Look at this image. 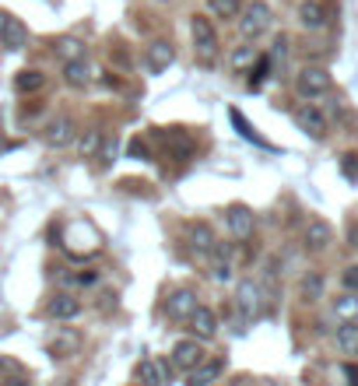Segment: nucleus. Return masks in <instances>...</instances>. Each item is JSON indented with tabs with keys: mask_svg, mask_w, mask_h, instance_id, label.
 Here are the masks:
<instances>
[{
	"mask_svg": "<svg viewBox=\"0 0 358 386\" xmlns=\"http://www.w3.org/2000/svg\"><path fill=\"white\" fill-rule=\"evenodd\" d=\"M190 32H193V53H197V60L211 67L218 60V32H214V25L204 15H193Z\"/></svg>",
	"mask_w": 358,
	"mask_h": 386,
	"instance_id": "nucleus-1",
	"label": "nucleus"
},
{
	"mask_svg": "<svg viewBox=\"0 0 358 386\" xmlns=\"http://www.w3.org/2000/svg\"><path fill=\"white\" fill-rule=\"evenodd\" d=\"M270 22H274L270 8L263 4V0H253V4L242 11V18H239V36L242 39H260L270 29Z\"/></svg>",
	"mask_w": 358,
	"mask_h": 386,
	"instance_id": "nucleus-2",
	"label": "nucleus"
},
{
	"mask_svg": "<svg viewBox=\"0 0 358 386\" xmlns=\"http://www.w3.org/2000/svg\"><path fill=\"white\" fill-rule=\"evenodd\" d=\"M235 305H239V316H242V319H256V316L263 312V288H260L253 277L239 281V288H235Z\"/></svg>",
	"mask_w": 358,
	"mask_h": 386,
	"instance_id": "nucleus-3",
	"label": "nucleus"
},
{
	"mask_svg": "<svg viewBox=\"0 0 358 386\" xmlns=\"http://www.w3.org/2000/svg\"><path fill=\"white\" fill-rule=\"evenodd\" d=\"M295 92H298L302 99H319V95L330 92V74H326L323 67H305V71H298V78H295Z\"/></svg>",
	"mask_w": 358,
	"mask_h": 386,
	"instance_id": "nucleus-4",
	"label": "nucleus"
},
{
	"mask_svg": "<svg viewBox=\"0 0 358 386\" xmlns=\"http://www.w3.org/2000/svg\"><path fill=\"white\" fill-rule=\"evenodd\" d=\"M295 123H298V130H305V134L316 137V141L326 137V116H323L316 106H309V102L295 109Z\"/></svg>",
	"mask_w": 358,
	"mask_h": 386,
	"instance_id": "nucleus-5",
	"label": "nucleus"
},
{
	"mask_svg": "<svg viewBox=\"0 0 358 386\" xmlns=\"http://www.w3.org/2000/svg\"><path fill=\"white\" fill-rule=\"evenodd\" d=\"M225 221H228V232H232L235 239H249L253 228H256V218H253V211H249L246 204H232V207L225 211Z\"/></svg>",
	"mask_w": 358,
	"mask_h": 386,
	"instance_id": "nucleus-6",
	"label": "nucleus"
},
{
	"mask_svg": "<svg viewBox=\"0 0 358 386\" xmlns=\"http://www.w3.org/2000/svg\"><path fill=\"white\" fill-rule=\"evenodd\" d=\"M197 291H190V288H179V291H172L169 295V302H165V312H169V319H190L193 312H197Z\"/></svg>",
	"mask_w": 358,
	"mask_h": 386,
	"instance_id": "nucleus-7",
	"label": "nucleus"
},
{
	"mask_svg": "<svg viewBox=\"0 0 358 386\" xmlns=\"http://www.w3.org/2000/svg\"><path fill=\"white\" fill-rule=\"evenodd\" d=\"M200 361H204V347L197 344V337H190V340H179V344L172 347V365H176V368H183V372H193Z\"/></svg>",
	"mask_w": 358,
	"mask_h": 386,
	"instance_id": "nucleus-8",
	"label": "nucleus"
},
{
	"mask_svg": "<svg viewBox=\"0 0 358 386\" xmlns=\"http://www.w3.org/2000/svg\"><path fill=\"white\" fill-rule=\"evenodd\" d=\"M29 43V29L11 18V15H0V46H8V50H25Z\"/></svg>",
	"mask_w": 358,
	"mask_h": 386,
	"instance_id": "nucleus-9",
	"label": "nucleus"
},
{
	"mask_svg": "<svg viewBox=\"0 0 358 386\" xmlns=\"http://www.w3.org/2000/svg\"><path fill=\"white\" fill-rule=\"evenodd\" d=\"M172 60H176V50H172V43H165V39H158V43H151V46L144 50V67H148L151 74L169 71Z\"/></svg>",
	"mask_w": 358,
	"mask_h": 386,
	"instance_id": "nucleus-10",
	"label": "nucleus"
},
{
	"mask_svg": "<svg viewBox=\"0 0 358 386\" xmlns=\"http://www.w3.org/2000/svg\"><path fill=\"white\" fill-rule=\"evenodd\" d=\"M330 239H333V228H330L323 218H312V221L305 225L302 242H305V249H309V253H323V249L330 246Z\"/></svg>",
	"mask_w": 358,
	"mask_h": 386,
	"instance_id": "nucleus-11",
	"label": "nucleus"
},
{
	"mask_svg": "<svg viewBox=\"0 0 358 386\" xmlns=\"http://www.w3.org/2000/svg\"><path fill=\"white\" fill-rule=\"evenodd\" d=\"M74 134H78L74 120H71V116H57V120L46 127V144H50V148H67V144L74 141Z\"/></svg>",
	"mask_w": 358,
	"mask_h": 386,
	"instance_id": "nucleus-12",
	"label": "nucleus"
},
{
	"mask_svg": "<svg viewBox=\"0 0 358 386\" xmlns=\"http://www.w3.org/2000/svg\"><path fill=\"white\" fill-rule=\"evenodd\" d=\"M78 312H81V298H74L71 291L53 295L50 305H46V316H50V319H74Z\"/></svg>",
	"mask_w": 358,
	"mask_h": 386,
	"instance_id": "nucleus-13",
	"label": "nucleus"
},
{
	"mask_svg": "<svg viewBox=\"0 0 358 386\" xmlns=\"http://www.w3.org/2000/svg\"><path fill=\"white\" fill-rule=\"evenodd\" d=\"M186 323H190L193 337H200V340H211V337H218V316H214L207 305H197V312H193Z\"/></svg>",
	"mask_w": 358,
	"mask_h": 386,
	"instance_id": "nucleus-14",
	"label": "nucleus"
},
{
	"mask_svg": "<svg viewBox=\"0 0 358 386\" xmlns=\"http://www.w3.org/2000/svg\"><path fill=\"white\" fill-rule=\"evenodd\" d=\"M298 25L309 29V32L323 29L326 25V8L319 4V0H302V4H298Z\"/></svg>",
	"mask_w": 358,
	"mask_h": 386,
	"instance_id": "nucleus-15",
	"label": "nucleus"
},
{
	"mask_svg": "<svg viewBox=\"0 0 358 386\" xmlns=\"http://www.w3.org/2000/svg\"><path fill=\"white\" fill-rule=\"evenodd\" d=\"M211 274H214V281H228L232 277V246L228 242H214V249H211Z\"/></svg>",
	"mask_w": 358,
	"mask_h": 386,
	"instance_id": "nucleus-16",
	"label": "nucleus"
},
{
	"mask_svg": "<svg viewBox=\"0 0 358 386\" xmlns=\"http://www.w3.org/2000/svg\"><path fill=\"white\" fill-rule=\"evenodd\" d=\"M165 375H172V368L162 365V361H155V358H148V361L137 365V382L141 386H165Z\"/></svg>",
	"mask_w": 358,
	"mask_h": 386,
	"instance_id": "nucleus-17",
	"label": "nucleus"
},
{
	"mask_svg": "<svg viewBox=\"0 0 358 386\" xmlns=\"http://www.w3.org/2000/svg\"><path fill=\"white\" fill-rule=\"evenodd\" d=\"M190 246H193V253H197L200 260H207L211 249H214V232H211L204 221H197V225L190 228Z\"/></svg>",
	"mask_w": 358,
	"mask_h": 386,
	"instance_id": "nucleus-18",
	"label": "nucleus"
},
{
	"mask_svg": "<svg viewBox=\"0 0 358 386\" xmlns=\"http://www.w3.org/2000/svg\"><path fill=\"white\" fill-rule=\"evenodd\" d=\"M64 81H67L71 88H85V85H92L88 60H71V64H64Z\"/></svg>",
	"mask_w": 358,
	"mask_h": 386,
	"instance_id": "nucleus-19",
	"label": "nucleus"
},
{
	"mask_svg": "<svg viewBox=\"0 0 358 386\" xmlns=\"http://www.w3.org/2000/svg\"><path fill=\"white\" fill-rule=\"evenodd\" d=\"M225 361H200L193 372H190V386H214V379L221 375Z\"/></svg>",
	"mask_w": 358,
	"mask_h": 386,
	"instance_id": "nucleus-20",
	"label": "nucleus"
},
{
	"mask_svg": "<svg viewBox=\"0 0 358 386\" xmlns=\"http://www.w3.org/2000/svg\"><path fill=\"white\" fill-rule=\"evenodd\" d=\"M337 347L344 351V354H358V323L354 319H347V323H340L337 326Z\"/></svg>",
	"mask_w": 358,
	"mask_h": 386,
	"instance_id": "nucleus-21",
	"label": "nucleus"
},
{
	"mask_svg": "<svg viewBox=\"0 0 358 386\" xmlns=\"http://www.w3.org/2000/svg\"><path fill=\"white\" fill-rule=\"evenodd\" d=\"M15 88H18L22 95H32V92L46 88V74H43V71H18V78H15Z\"/></svg>",
	"mask_w": 358,
	"mask_h": 386,
	"instance_id": "nucleus-22",
	"label": "nucleus"
},
{
	"mask_svg": "<svg viewBox=\"0 0 358 386\" xmlns=\"http://www.w3.org/2000/svg\"><path fill=\"white\" fill-rule=\"evenodd\" d=\"M78 333H60L53 344H50V351H53V358H74L78 354Z\"/></svg>",
	"mask_w": 358,
	"mask_h": 386,
	"instance_id": "nucleus-23",
	"label": "nucleus"
},
{
	"mask_svg": "<svg viewBox=\"0 0 358 386\" xmlns=\"http://www.w3.org/2000/svg\"><path fill=\"white\" fill-rule=\"evenodd\" d=\"M57 53L64 57V64H71V60H85V46H81V39H74V36H64V39L57 43Z\"/></svg>",
	"mask_w": 358,
	"mask_h": 386,
	"instance_id": "nucleus-24",
	"label": "nucleus"
},
{
	"mask_svg": "<svg viewBox=\"0 0 358 386\" xmlns=\"http://www.w3.org/2000/svg\"><path fill=\"white\" fill-rule=\"evenodd\" d=\"M228 116H232V123H235V130H239V134H242L246 141H253V144H260V148H270V144H267V141H263V137H260V134H256V130H253V127L246 123V116H242L239 109H232Z\"/></svg>",
	"mask_w": 358,
	"mask_h": 386,
	"instance_id": "nucleus-25",
	"label": "nucleus"
},
{
	"mask_svg": "<svg viewBox=\"0 0 358 386\" xmlns=\"http://www.w3.org/2000/svg\"><path fill=\"white\" fill-rule=\"evenodd\" d=\"M333 312H337L344 323H347V319H354V316H358V295H354V291L340 295V298L333 302Z\"/></svg>",
	"mask_w": 358,
	"mask_h": 386,
	"instance_id": "nucleus-26",
	"label": "nucleus"
},
{
	"mask_svg": "<svg viewBox=\"0 0 358 386\" xmlns=\"http://www.w3.org/2000/svg\"><path fill=\"white\" fill-rule=\"evenodd\" d=\"M207 4L218 18H235L242 11V0H207Z\"/></svg>",
	"mask_w": 358,
	"mask_h": 386,
	"instance_id": "nucleus-27",
	"label": "nucleus"
},
{
	"mask_svg": "<svg viewBox=\"0 0 358 386\" xmlns=\"http://www.w3.org/2000/svg\"><path fill=\"white\" fill-rule=\"evenodd\" d=\"M298 288H302V298H309V302H312V298H319V295H323V277H319V274H305Z\"/></svg>",
	"mask_w": 358,
	"mask_h": 386,
	"instance_id": "nucleus-28",
	"label": "nucleus"
},
{
	"mask_svg": "<svg viewBox=\"0 0 358 386\" xmlns=\"http://www.w3.org/2000/svg\"><path fill=\"white\" fill-rule=\"evenodd\" d=\"M256 60H260V53H256L253 46H242L239 53H232V67H235V71H246V67H253Z\"/></svg>",
	"mask_w": 358,
	"mask_h": 386,
	"instance_id": "nucleus-29",
	"label": "nucleus"
},
{
	"mask_svg": "<svg viewBox=\"0 0 358 386\" xmlns=\"http://www.w3.org/2000/svg\"><path fill=\"white\" fill-rule=\"evenodd\" d=\"M270 67H274V64H270V57H260V60H256V71H249V88H260V85L267 81Z\"/></svg>",
	"mask_w": 358,
	"mask_h": 386,
	"instance_id": "nucleus-30",
	"label": "nucleus"
},
{
	"mask_svg": "<svg viewBox=\"0 0 358 386\" xmlns=\"http://www.w3.org/2000/svg\"><path fill=\"white\" fill-rule=\"evenodd\" d=\"M15 375H22V361H15V358H8V354H0V382H4V379H15Z\"/></svg>",
	"mask_w": 358,
	"mask_h": 386,
	"instance_id": "nucleus-31",
	"label": "nucleus"
},
{
	"mask_svg": "<svg viewBox=\"0 0 358 386\" xmlns=\"http://www.w3.org/2000/svg\"><path fill=\"white\" fill-rule=\"evenodd\" d=\"M340 284H344L347 291H358V263L344 267V274H340Z\"/></svg>",
	"mask_w": 358,
	"mask_h": 386,
	"instance_id": "nucleus-32",
	"label": "nucleus"
},
{
	"mask_svg": "<svg viewBox=\"0 0 358 386\" xmlns=\"http://www.w3.org/2000/svg\"><path fill=\"white\" fill-rule=\"evenodd\" d=\"M340 172H344L347 179H354V176H358V155H344V158H340Z\"/></svg>",
	"mask_w": 358,
	"mask_h": 386,
	"instance_id": "nucleus-33",
	"label": "nucleus"
},
{
	"mask_svg": "<svg viewBox=\"0 0 358 386\" xmlns=\"http://www.w3.org/2000/svg\"><path fill=\"white\" fill-rule=\"evenodd\" d=\"M99 141H102V134H99V130H92V134L81 141V151H85V155H95V151H99Z\"/></svg>",
	"mask_w": 358,
	"mask_h": 386,
	"instance_id": "nucleus-34",
	"label": "nucleus"
},
{
	"mask_svg": "<svg viewBox=\"0 0 358 386\" xmlns=\"http://www.w3.org/2000/svg\"><path fill=\"white\" fill-rule=\"evenodd\" d=\"M127 155H130V158H148V144H144L141 137H134L130 148H127Z\"/></svg>",
	"mask_w": 358,
	"mask_h": 386,
	"instance_id": "nucleus-35",
	"label": "nucleus"
},
{
	"mask_svg": "<svg viewBox=\"0 0 358 386\" xmlns=\"http://www.w3.org/2000/svg\"><path fill=\"white\" fill-rule=\"evenodd\" d=\"M344 379H347V386H358V365L354 361L344 365Z\"/></svg>",
	"mask_w": 358,
	"mask_h": 386,
	"instance_id": "nucleus-36",
	"label": "nucleus"
},
{
	"mask_svg": "<svg viewBox=\"0 0 358 386\" xmlns=\"http://www.w3.org/2000/svg\"><path fill=\"white\" fill-rule=\"evenodd\" d=\"M0 386H32L25 375H15V379H4V382H0Z\"/></svg>",
	"mask_w": 358,
	"mask_h": 386,
	"instance_id": "nucleus-37",
	"label": "nucleus"
}]
</instances>
